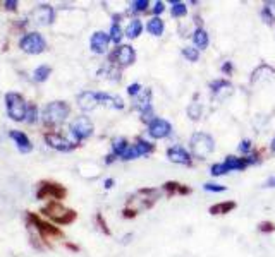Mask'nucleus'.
I'll return each mask as SVG.
<instances>
[{
    "label": "nucleus",
    "instance_id": "nucleus-1",
    "mask_svg": "<svg viewBox=\"0 0 275 257\" xmlns=\"http://www.w3.org/2000/svg\"><path fill=\"white\" fill-rule=\"evenodd\" d=\"M26 223H28V228L36 230L40 240L45 245H48V247H52V245H50L52 240H62V239H64V232H62L59 227L52 225L50 221L41 220V218L38 216L36 213L26 211Z\"/></svg>",
    "mask_w": 275,
    "mask_h": 257
},
{
    "label": "nucleus",
    "instance_id": "nucleus-2",
    "mask_svg": "<svg viewBox=\"0 0 275 257\" xmlns=\"http://www.w3.org/2000/svg\"><path fill=\"white\" fill-rule=\"evenodd\" d=\"M40 213L59 227H67V225H72L77 220V213L74 209L65 208L59 201H48L45 206H41Z\"/></svg>",
    "mask_w": 275,
    "mask_h": 257
},
{
    "label": "nucleus",
    "instance_id": "nucleus-3",
    "mask_svg": "<svg viewBox=\"0 0 275 257\" xmlns=\"http://www.w3.org/2000/svg\"><path fill=\"white\" fill-rule=\"evenodd\" d=\"M69 115H71V107L67 101H52L41 112V120H43L45 127H50L52 130L53 127L60 126Z\"/></svg>",
    "mask_w": 275,
    "mask_h": 257
},
{
    "label": "nucleus",
    "instance_id": "nucleus-4",
    "mask_svg": "<svg viewBox=\"0 0 275 257\" xmlns=\"http://www.w3.org/2000/svg\"><path fill=\"white\" fill-rule=\"evenodd\" d=\"M5 108L7 115L14 120V122H22L26 120V110H28V101L24 100V96L19 93H7L5 95Z\"/></svg>",
    "mask_w": 275,
    "mask_h": 257
},
{
    "label": "nucleus",
    "instance_id": "nucleus-5",
    "mask_svg": "<svg viewBox=\"0 0 275 257\" xmlns=\"http://www.w3.org/2000/svg\"><path fill=\"white\" fill-rule=\"evenodd\" d=\"M67 197V189L60 185L59 182L52 180H41L36 189V199L38 201H62Z\"/></svg>",
    "mask_w": 275,
    "mask_h": 257
},
{
    "label": "nucleus",
    "instance_id": "nucleus-6",
    "mask_svg": "<svg viewBox=\"0 0 275 257\" xmlns=\"http://www.w3.org/2000/svg\"><path fill=\"white\" fill-rule=\"evenodd\" d=\"M108 62L115 69L129 67L136 62V52L131 45H117L110 53H108Z\"/></svg>",
    "mask_w": 275,
    "mask_h": 257
},
{
    "label": "nucleus",
    "instance_id": "nucleus-7",
    "mask_svg": "<svg viewBox=\"0 0 275 257\" xmlns=\"http://www.w3.org/2000/svg\"><path fill=\"white\" fill-rule=\"evenodd\" d=\"M19 48L22 52L29 53V55H40V53H43L46 50V41L40 33L33 31V33H26L19 40Z\"/></svg>",
    "mask_w": 275,
    "mask_h": 257
},
{
    "label": "nucleus",
    "instance_id": "nucleus-8",
    "mask_svg": "<svg viewBox=\"0 0 275 257\" xmlns=\"http://www.w3.org/2000/svg\"><path fill=\"white\" fill-rule=\"evenodd\" d=\"M214 147H215V142H214V139H212V135L205 134V132H196V134H193L191 151L196 158H200V159L207 158L208 154L214 151Z\"/></svg>",
    "mask_w": 275,
    "mask_h": 257
},
{
    "label": "nucleus",
    "instance_id": "nucleus-9",
    "mask_svg": "<svg viewBox=\"0 0 275 257\" xmlns=\"http://www.w3.org/2000/svg\"><path fill=\"white\" fill-rule=\"evenodd\" d=\"M158 196H160V192H158L157 189H139L134 196H131L129 199H127V208H134V206L138 204V202H141L138 208V211H143V209H150L153 208V204L157 202Z\"/></svg>",
    "mask_w": 275,
    "mask_h": 257
},
{
    "label": "nucleus",
    "instance_id": "nucleus-10",
    "mask_svg": "<svg viewBox=\"0 0 275 257\" xmlns=\"http://www.w3.org/2000/svg\"><path fill=\"white\" fill-rule=\"evenodd\" d=\"M43 139H45V142L52 147V149L62 151V153H69V151L79 147V142L69 141L67 137H64L62 134H59V132H53V130H46L43 134Z\"/></svg>",
    "mask_w": 275,
    "mask_h": 257
},
{
    "label": "nucleus",
    "instance_id": "nucleus-11",
    "mask_svg": "<svg viewBox=\"0 0 275 257\" xmlns=\"http://www.w3.org/2000/svg\"><path fill=\"white\" fill-rule=\"evenodd\" d=\"M153 151H155V144L145 141V139H141V137H138L136 142H133V144L127 146L126 153L122 154L121 159H124V161H131V159L145 156V154H152Z\"/></svg>",
    "mask_w": 275,
    "mask_h": 257
},
{
    "label": "nucleus",
    "instance_id": "nucleus-12",
    "mask_svg": "<svg viewBox=\"0 0 275 257\" xmlns=\"http://www.w3.org/2000/svg\"><path fill=\"white\" fill-rule=\"evenodd\" d=\"M93 124L88 117H77L74 119V122L71 124V134L74 135L76 142H81V141H86L88 137L93 135Z\"/></svg>",
    "mask_w": 275,
    "mask_h": 257
},
{
    "label": "nucleus",
    "instance_id": "nucleus-13",
    "mask_svg": "<svg viewBox=\"0 0 275 257\" xmlns=\"http://www.w3.org/2000/svg\"><path fill=\"white\" fill-rule=\"evenodd\" d=\"M170 132H172V126L165 119H153L148 124V134L153 139H164L170 135Z\"/></svg>",
    "mask_w": 275,
    "mask_h": 257
},
{
    "label": "nucleus",
    "instance_id": "nucleus-14",
    "mask_svg": "<svg viewBox=\"0 0 275 257\" xmlns=\"http://www.w3.org/2000/svg\"><path fill=\"white\" fill-rule=\"evenodd\" d=\"M108 43H110V36H108V33L96 31V33L91 34L90 48H91V52L98 53V55H103V53L108 50Z\"/></svg>",
    "mask_w": 275,
    "mask_h": 257
},
{
    "label": "nucleus",
    "instance_id": "nucleus-15",
    "mask_svg": "<svg viewBox=\"0 0 275 257\" xmlns=\"http://www.w3.org/2000/svg\"><path fill=\"white\" fill-rule=\"evenodd\" d=\"M167 158L172 163H177V165H186L191 166V154L184 149L183 146H172L167 149Z\"/></svg>",
    "mask_w": 275,
    "mask_h": 257
},
{
    "label": "nucleus",
    "instance_id": "nucleus-16",
    "mask_svg": "<svg viewBox=\"0 0 275 257\" xmlns=\"http://www.w3.org/2000/svg\"><path fill=\"white\" fill-rule=\"evenodd\" d=\"M100 105V96L98 93H91V91H84L77 96V107L83 112H91L95 110Z\"/></svg>",
    "mask_w": 275,
    "mask_h": 257
},
{
    "label": "nucleus",
    "instance_id": "nucleus-17",
    "mask_svg": "<svg viewBox=\"0 0 275 257\" xmlns=\"http://www.w3.org/2000/svg\"><path fill=\"white\" fill-rule=\"evenodd\" d=\"M9 137L12 139L15 147H17L19 151H21L22 154H28L33 151V144H31L29 137L24 134L22 130H10L9 132Z\"/></svg>",
    "mask_w": 275,
    "mask_h": 257
},
{
    "label": "nucleus",
    "instance_id": "nucleus-18",
    "mask_svg": "<svg viewBox=\"0 0 275 257\" xmlns=\"http://www.w3.org/2000/svg\"><path fill=\"white\" fill-rule=\"evenodd\" d=\"M257 161L255 156H250V158H238V156H227L226 161L222 163L224 166H226L227 171H234V170H245L246 166L253 165V163Z\"/></svg>",
    "mask_w": 275,
    "mask_h": 257
},
{
    "label": "nucleus",
    "instance_id": "nucleus-19",
    "mask_svg": "<svg viewBox=\"0 0 275 257\" xmlns=\"http://www.w3.org/2000/svg\"><path fill=\"white\" fill-rule=\"evenodd\" d=\"M162 189L165 190V194H167V197H174V196H188V194H191V187H188V185H183V184H179V182H172V180H169V182H165L164 185H162Z\"/></svg>",
    "mask_w": 275,
    "mask_h": 257
},
{
    "label": "nucleus",
    "instance_id": "nucleus-20",
    "mask_svg": "<svg viewBox=\"0 0 275 257\" xmlns=\"http://www.w3.org/2000/svg\"><path fill=\"white\" fill-rule=\"evenodd\" d=\"M34 17H36V21L40 24H50L55 19V12H53V9L50 5H40L34 10Z\"/></svg>",
    "mask_w": 275,
    "mask_h": 257
},
{
    "label": "nucleus",
    "instance_id": "nucleus-21",
    "mask_svg": "<svg viewBox=\"0 0 275 257\" xmlns=\"http://www.w3.org/2000/svg\"><path fill=\"white\" fill-rule=\"evenodd\" d=\"M98 96H100V105L115 108V110H122L124 108V100L121 98V96L107 95V93H98Z\"/></svg>",
    "mask_w": 275,
    "mask_h": 257
},
{
    "label": "nucleus",
    "instance_id": "nucleus-22",
    "mask_svg": "<svg viewBox=\"0 0 275 257\" xmlns=\"http://www.w3.org/2000/svg\"><path fill=\"white\" fill-rule=\"evenodd\" d=\"M150 103H152V91H150V89H145V91H141L136 96V103H134V108L143 114V112H146V110H152Z\"/></svg>",
    "mask_w": 275,
    "mask_h": 257
},
{
    "label": "nucleus",
    "instance_id": "nucleus-23",
    "mask_svg": "<svg viewBox=\"0 0 275 257\" xmlns=\"http://www.w3.org/2000/svg\"><path fill=\"white\" fill-rule=\"evenodd\" d=\"M146 29H148V33L153 34V36H162L165 29V24L160 17H152L148 22H146Z\"/></svg>",
    "mask_w": 275,
    "mask_h": 257
},
{
    "label": "nucleus",
    "instance_id": "nucleus-24",
    "mask_svg": "<svg viewBox=\"0 0 275 257\" xmlns=\"http://www.w3.org/2000/svg\"><path fill=\"white\" fill-rule=\"evenodd\" d=\"M127 146H129V142H127L126 137H114L112 139V154H114L115 158H122Z\"/></svg>",
    "mask_w": 275,
    "mask_h": 257
},
{
    "label": "nucleus",
    "instance_id": "nucleus-25",
    "mask_svg": "<svg viewBox=\"0 0 275 257\" xmlns=\"http://www.w3.org/2000/svg\"><path fill=\"white\" fill-rule=\"evenodd\" d=\"M236 202L234 201H227V202H219V204H214V206H210V209H208V213L210 214H227V213H231L232 209H236Z\"/></svg>",
    "mask_w": 275,
    "mask_h": 257
},
{
    "label": "nucleus",
    "instance_id": "nucleus-26",
    "mask_svg": "<svg viewBox=\"0 0 275 257\" xmlns=\"http://www.w3.org/2000/svg\"><path fill=\"white\" fill-rule=\"evenodd\" d=\"M143 31V22L139 21V19H133V21L129 22V26L126 28V31H124V34H126L129 40H136V38L141 34Z\"/></svg>",
    "mask_w": 275,
    "mask_h": 257
},
{
    "label": "nucleus",
    "instance_id": "nucleus-27",
    "mask_svg": "<svg viewBox=\"0 0 275 257\" xmlns=\"http://www.w3.org/2000/svg\"><path fill=\"white\" fill-rule=\"evenodd\" d=\"M265 76H267V77H274V76H275V71H274L272 67H270V65H265V64H263L262 67H258L257 71L253 72V76H251V83L257 84L258 81H260L262 77H265Z\"/></svg>",
    "mask_w": 275,
    "mask_h": 257
},
{
    "label": "nucleus",
    "instance_id": "nucleus-28",
    "mask_svg": "<svg viewBox=\"0 0 275 257\" xmlns=\"http://www.w3.org/2000/svg\"><path fill=\"white\" fill-rule=\"evenodd\" d=\"M193 41L198 48H207L208 46V33L203 28H196L195 33H193Z\"/></svg>",
    "mask_w": 275,
    "mask_h": 257
},
{
    "label": "nucleus",
    "instance_id": "nucleus-29",
    "mask_svg": "<svg viewBox=\"0 0 275 257\" xmlns=\"http://www.w3.org/2000/svg\"><path fill=\"white\" fill-rule=\"evenodd\" d=\"M170 14L172 17H184L188 14V7L183 2H177V0H172V9H170Z\"/></svg>",
    "mask_w": 275,
    "mask_h": 257
},
{
    "label": "nucleus",
    "instance_id": "nucleus-30",
    "mask_svg": "<svg viewBox=\"0 0 275 257\" xmlns=\"http://www.w3.org/2000/svg\"><path fill=\"white\" fill-rule=\"evenodd\" d=\"M50 74H52V69H50L48 65H40V67L34 71V81H36V83H45L50 77Z\"/></svg>",
    "mask_w": 275,
    "mask_h": 257
},
{
    "label": "nucleus",
    "instance_id": "nucleus-31",
    "mask_svg": "<svg viewBox=\"0 0 275 257\" xmlns=\"http://www.w3.org/2000/svg\"><path fill=\"white\" fill-rule=\"evenodd\" d=\"M108 36H110V41H114L115 45H121L124 33H122L121 26H119V22H114V24H112L110 31H108Z\"/></svg>",
    "mask_w": 275,
    "mask_h": 257
},
{
    "label": "nucleus",
    "instance_id": "nucleus-32",
    "mask_svg": "<svg viewBox=\"0 0 275 257\" xmlns=\"http://www.w3.org/2000/svg\"><path fill=\"white\" fill-rule=\"evenodd\" d=\"M95 220H96V225H98L100 232H102V233H105L107 237H110V235H112V230L108 228V225H107L105 218H103V214H102V213H96Z\"/></svg>",
    "mask_w": 275,
    "mask_h": 257
},
{
    "label": "nucleus",
    "instance_id": "nucleus-33",
    "mask_svg": "<svg viewBox=\"0 0 275 257\" xmlns=\"http://www.w3.org/2000/svg\"><path fill=\"white\" fill-rule=\"evenodd\" d=\"M38 119V108L34 103H28V110H26V120L24 122L28 124H34Z\"/></svg>",
    "mask_w": 275,
    "mask_h": 257
},
{
    "label": "nucleus",
    "instance_id": "nucleus-34",
    "mask_svg": "<svg viewBox=\"0 0 275 257\" xmlns=\"http://www.w3.org/2000/svg\"><path fill=\"white\" fill-rule=\"evenodd\" d=\"M148 7H150L148 0H134V2L131 3V10H134V12H146Z\"/></svg>",
    "mask_w": 275,
    "mask_h": 257
},
{
    "label": "nucleus",
    "instance_id": "nucleus-35",
    "mask_svg": "<svg viewBox=\"0 0 275 257\" xmlns=\"http://www.w3.org/2000/svg\"><path fill=\"white\" fill-rule=\"evenodd\" d=\"M183 55L188 58L189 62H196L200 58V52H198V48H193V46H186V48H183Z\"/></svg>",
    "mask_w": 275,
    "mask_h": 257
},
{
    "label": "nucleus",
    "instance_id": "nucleus-36",
    "mask_svg": "<svg viewBox=\"0 0 275 257\" xmlns=\"http://www.w3.org/2000/svg\"><path fill=\"white\" fill-rule=\"evenodd\" d=\"M188 115H189V119L191 120H198L200 117H201V105L198 103H191L188 107Z\"/></svg>",
    "mask_w": 275,
    "mask_h": 257
},
{
    "label": "nucleus",
    "instance_id": "nucleus-37",
    "mask_svg": "<svg viewBox=\"0 0 275 257\" xmlns=\"http://www.w3.org/2000/svg\"><path fill=\"white\" fill-rule=\"evenodd\" d=\"M258 230L263 233H272V232H275V225L272 223V221H262V223L258 225Z\"/></svg>",
    "mask_w": 275,
    "mask_h": 257
},
{
    "label": "nucleus",
    "instance_id": "nucleus-38",
    "mask_svg": "<svg viewBox=\"0 0 275 257\" xmlns=\"http://www.w3.org/2000/svg\"><path fill=\"white\" fill-rule=\"evenodd\" d=\"M139 93H141V84L139 83H134V84L127 86V95L129 96H134V98H136Z\"/></svg>",
    "mask_w": 275,
    "mask_h": 257
},
{
    "label": "nucleus",
    "instance_id": "nucleus-39",
    "mask_svg": "<svg viewBox=\"0 0 275 257\" xmlns=\"http://www.w3.org/2000/svg\"><path fill=\"white\" fill-rule=\"evenodd\" d=\"M138 214H139V213L136 211V209H133V208H127V206L122 209V216L126 218V220H133V218H136Z\"/></svg>",
    "mask_w": 275,
    "mask_h": 257
},
{
    "label": "nucleus",
    "instance_id": "nucleus-40",
    "mask_svg": "<svg viewBox=\"0 0 275 257\" xmlns=\"http://www.w3.org/2000/svg\"><path fill=\"white\" fill-rule=\"evenodd\" d=\"M205 190H208V192H224L226 190V187L224 185H217V184H205Z\"/></svg>",
    "mask_w": 275,
    "mask_h": 257
},
{
    "label": "nucleus",
    "instance_id": "nucleus-41",
    "mask_svg": "<svg viewBox=\"0 0 275 257\" xmlns=\"http://www.w3.org/2000/svg\"><path fill=\"white\" fill-rule=\"evenodd\" d=\"M3 5H5V10H10V12H17L19 2H17V0H7V2H3Z\"/></svg>",
    "mask_w": 275,
    "mask_h": 257
},
{
    "label": "nucleus",
    "instance_id": "nucleus-42",
    "mask_svg": "<svg viewBox=\"0 0 275 257\" xmlns=\"http://www.w3.org/2000/svg\"><path fill=\"white\" fill-rule=\"evenodd\" d=\"M164 10H165V3L164 2H157V3H155V7H153L155 17H158V14H162Z\"/></svg>",
    "mask_w": 275,
    "mask_h": 257
},
{
    "label": "nucleus",
    "instance_id": "nucleus-43",
    "mask_svg": "<svg viewBox=\"0 0 275 257\" xmlns=\"http://www.w3.org/2000/svg\"><path fill=\"white\" fill-rule=\"evenodd\" d=\"M250 149H251V141H243L241 144H239V151L241 153H250Z\"/></svg>",
    "mask_w": 275,
    "mask_h": 257
},
{
    "label": "nucleus",
    "instance_id": "nucleus-44",
    "mask_svg": "<svg viewBox=\"0 0 275 257\" xmlns=\"http://www.w3.org/2000/svg\"><path fill=\"white\" fill-rule=\"evenodd\" d=\"M64 247H65V249H69V251H72V252H76V254H77V252H79V247H77L76 244H71V242H64Z\"/></svg>",
    "mask_w": 275,
    "mask_h": 257
},
{
    "label": "nucleus",
    "instance_id": "nucleus-45",
    "mask_svg": "<svg viewBox=\"0 0 275 257\" xmlns=\"http://www.w3.org/2000/svg\"><path fill=\"white\" fill-rule=\"evenodd\" d=\"M222 72H226V74L232 72V64H231V62H226V64L222 65Z\"/></svg>",
    "mask_w": 275,
    "mask_h": 257
},
{
    "label": "nucleus",
    "instance_id": "nucleus-46",
    "mask_svg": "<svg viewBox=\"0 0 275 257\" xmlns=\"http://www.w3.org/2000/svg\"><path fill=\"white\" fill-rule=\"evenodd\" d=\"M103 187H105V189H112V187H114V178H107Z\"/></svg>",
    "mask_w": 275,
    "mask_h": 257
},
{
    "label": "nucleus",
    "instance_id": "nucleus-47",
    "mask_svg": "<svg viewBox=\"0 0 275 257\" xmlns=\"http://www.w3.org/2000/svg\"><path fill=\"white\" fill-rule=\"evenodd\" d=\"M115 159H117V158H115V156H114V154H112V153H110V154H108V156H107V159H105V163H107V165H110V163H114V161H115Z\"/></svg>",
    "mask_w": 275,
    "mask_h": 257
},
{
    "label": "nucleus",
    "instance_id": "nucleus-48",
    "mask_svg": "<svg viewBox=\"0 0 275 257\" xmlns=\"http://www.w3.org/2000/svg\"><path fill=\"white\" fill-rule=\"evenodd\" d=\"M267 185H269V187H275V178H270L269 184H267Z\"/></svg>",
    "mask_w": 275,
    "mask_h": 257
},
{
    "label": "nucleus",
    "instance_id": "nucleus-49",
    "mask_svg": "<svg viewBox=\"0 0 275 257\" xmlns=\"http://www.w3.org/2000/svg\"><path fill=\"white\" fill-rule=\"evenodd\" d=\"M272 151L275 153V137H274V141H272Z\"/></svg>",
    "mask_w": 275,
    "mask_h": 257
}]
</instances>
